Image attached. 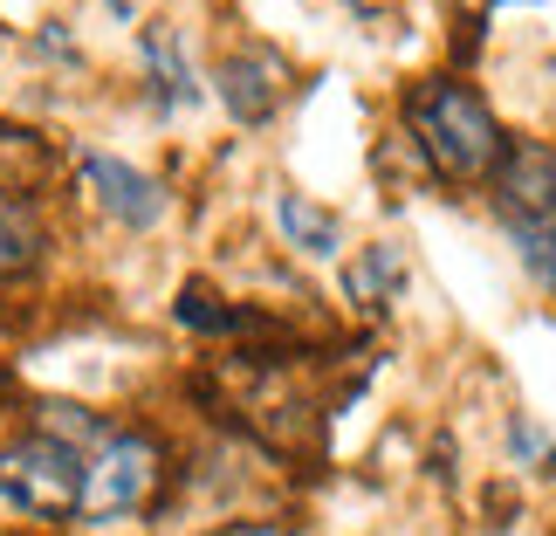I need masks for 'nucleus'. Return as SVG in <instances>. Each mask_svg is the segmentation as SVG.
<instances>
[{"label": "nucleus", "instance_id": "0eeeda50", "mask_svg": "<svg viewBox=\"0 0 556 536\" xmlns=\"http://www.w3.org/2000/svg\"><path fill=\"white\" fill-rule=\"evenodd\" d=\"M138 62H144V83H152L159 111H186V103H200V76H192L186 41H179L173 21H152V28L138 35Z\"/></svg>", "mask_w": 556, "mask_h": 536}, {"label": "nucleus", "instance_id": "f8f14e48", "mask_svg": "<svg viewBox=\"0 0 556 536\" xmlns=\"http://www.w3.org/2000/svg\"><path fill=\"white\" fill-rule=\"evenodd\" d=\"M508 241H516V262L536 275L543 289H556V221H536V227H508Z\"/></svg>", "mask_w": 556, "mask_h": 536}, {"label": "nucleus", "instance_id": "9d476101", "mask_svg": "<svg viewBox=\"0 0 556 536\" xmlns=\"http://www.w3.org/2000/svg\"><path fill=\"white\" fill-rule=\"evenodd\" d=\"M173 316H179L186 331H206V337H227V331H262V316H254V310H227L220 296H213V289H200V283H192V289H179Z\"/></svg>", "mask_w": 556, "mask_h": 536}, {"label": "nucleus", "instance_id": "7ed1b4c3", "mask_svg": "<svg viewBox=\"0 0 556 536\" xmlns=\"http://www.w3.org/2000/svg\"><path fill=\"white\" fill-rule=\"evenodd\" d=\"M159 475H165V454L152 434H103L97 454L83 461V509L76 516H90V523L138 516L159 496Z\"/></svg>", "mask_w": 556, "mask_h": 536}, {"label": "nucleus", "instance_id": "423d86ee", "mask_svg": "<svg viewBox=\"0 0 556 536\" xmlns=\"http://www.w3.org/2000/svg\"><path fill=\"white\" fill-rule=\"evenodd\" d=\"M83 186H90V200L111 213L117 227H159L165 221V186L152 173H138V165H124L111 152H90L83 159Z\"/></svg>", "mask_w": 556, "mask_h": 536}, {"label": "nucleus", "instance_id": "6e6552de", "mask_svg": "<svg viewBox=\"0 0 556 536\" xmlns=\"http://www.w3.org/2000/svg\"><path fill=\"white\" fill-rule=\"evenodd\" d=\"M275 221H282L289 248H303L309 262H330V254L344 248V221H337L330 207L303 200V192H275Z\"/></svg>", "mask_w": 556, "mask_h": 536}, {"label": "nucleus", "instance_id": "9b49d317", "mask_svg": "<svg viewBox=\"0 0 556 536\" xmlns=\"http://www.w3.org/2000/svg\"><path fill=\"white\" fill-rule=\"evenodd\" d=\"M399 248L392 241H371L365 254H357V262H351V275H344V283H351V296H357V303H371V310H384V303H392V289H399Z\"/></svg>", "mask_w": 556, "mask_h": 536}, {"label": "nucleus", "instance_id": "2eb2a0df", "mask_svg": "<svg viewBox=\"0 0 556 536\" xmlns=\"http://www.w3.org/2000/svg\"><path fill=\"white\" fill-rule=\"evenodd\" d=\"M0 399H8V372H0Z\"/></svg>", "mask_w": 556, "mask_h": 536}, {"label": "nucleus", "instance_id": "f03ea898", "mask_svg": "<svg viewBox=\"0 0 556 536\" xmlns=\"http://www.w3.org/2000/svg\"><path fill=\"white\" fill-rule=\"evenodd\" d=\"M0 502H14L35 523H62L83 509V454L55 434H21L0 447Z\"/></svg>", "mask_w": 556, "mask_h": 536}, {"label": "nucleus", "instance_id": "1a4fd4ad", "mask_svg": "<svg viewBox=\"0 0 556 536\" xmlns=\"http://www.w3.org/2000/svg\"><path fill=\"white\" fill-rule=\"evenodd\" d=\"M35 262H41V221L14 186H0V283H8V275H28Z\"/></svg>", "mask_w": 556, "mask_h": 536}, {"label": "nucleus", "instance_id": "4468645a", "mask_svg": "<svg viewBox=\"0 0 556 536\" xmlns=\"http://www.w3.org/2000/svg\"><path fill=\"white\" fill-rule=\"evenodd\" d=\"M103 8H111L117 21H131V14H138V0H103Z\"/></svg>", "mask_w": 556, "mask_h": 536}, {"label": "nucleus", "instance_id": "f257e3e1", "mask_svg": "<svg viewBox=\"0 0 556 536\" xmlns=\"http://www.w3.org/2000/svg\"><path fill=\"white\" fill-rule=\"evenodd\" d=\"M413 145H419V165L433 179H488L495 159L508 152L488 97L467 90L460 76H433L413 97Z\"/></svg>", "mask_w": 556, "mask_h": 536}, {"label": "nucleus", "instance_id": "20e7f679", "mask_svg": "<svg viewBox=\"0 0 556 536\" xmlns=\"http://www.w3.org/2000/svg\"><path fill=\"white\" fill-rule=\"evenodd\" d=\"M488 192H495L502 227L556 221V145L508 138V152L495 159V173H488Z\"/></svg>", "mask_w": 556, "mask_h": 536}, {"label": "nucleus", "instance_id": "39448f33", "mask_svg": "<svg viewBox=\"0 0 556 536\" xmlns=\"http://www.w3.org/2000/svg\"><path fill=\"white\" fill-rule=\"evenodd\" d=\"M213 90H220L233 124H268L275 111H282V97H289V62L275 49H262V41H241V49L220 55Z\"/></svg>", "mask_w": 556, "mask_h": 536}, {"label": "nucleus", "instance_id": "ddd939ff", "mask_svg": "<svg viewBox=\"0 0 556 536\" xmlns=\"http://www.w3.org/2000/svg\"><path fill=\"white\" fill-rule=\"evenodd\" d=\"M508 454H516V461H556V440L529 413H516V420H508Z\"/></svg>", "mask_w": 556, "mask_h": 536}]
</instances>
